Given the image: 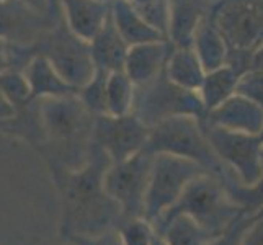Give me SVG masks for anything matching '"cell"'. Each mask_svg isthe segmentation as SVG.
<instances>
[{
    "label": "cell",
    "mask_w": 263,
    "mask_h": 245,
    "mask_svg": "<svg viewBox=\"0 0 263 245\" xmlns=\"http://www.w3.org/2000/svg\"><path fill=\"white\" fill-rule=\"evenodd\" d=\"M110 159L92 141L87 160L80 167H49L51 178L61 201V239L97 235L115 229L121 219V210L103 185Z\"/></svg>",
    "instance_id": "obj_1"
},
{
    "label": "cell",
    "mask_w": 263,
    "mask_h": 245,
    "mask_svg": "<svg viewBox=\"0 0 263 245\" xmlns=\"http://www.w3.org/2000/svg\"><path fill=\"white\" fill-rule=\"evenodd\" d=\"M208 18L228 49L226 64L242 76L263 44V0H219Z\"/></svg>",
    "instance_id": "obj_2"
},
{
    "label": "cell",
    "mask_w": 263,
    "mask_h": 245,
    "mask_svg": "<svg viewBox=\"0 0 263 245\" xmlns=\"http://www.w3.org/2000/svg\"><path fill=\"white\" fill-rule=\"evenodd\" d=\"M239 211V208L229 199L222 178L206 172L190 181L177 201L154 224V229L172 217L185 214L216 235L234 219Z\"/></svg>",
    "instance_id": "obj_3"
},
{
    "label": "cell",
    "mask_w": 263,
    "mask_h": 245,
    "mask_svg": "<svg viewBox=\"0 0 263 245\" xmlns=\"http://www.w3.org/2000/svg\"><path fill=\"white\" fill-rule=\"evenodd\" d=\"M144 149L151 154H170L193 160L221 178L228 170L208 142L201 124L193 116H174L160 121L151 128Z\"/></svg>",
    "instance_id": "obj_4"
},
{
    "label": "cell",
    "mask_w": 263,
    "mask_h": 245,
    "mask_svg": "<svg viewBox=\"0 0 263 245\" xmlns=\"http://www.w3.org/2000/svg\"><path fill=\"white\" fill-rule=\"evenodd\" d=\"M33 56L46 58L70 87L79 90L93 77L97 66L90 43L79 38L64 20L56 22L31 44Z\"/></svg>",
    "instance_id": "obj_5"
},
{
    "label": "cell",
    "mask_w": 263,
    "mask_h": 245,
    "mask_svg": "<svg viewBox=\"0 0 263 245\" xmlns=\"http://www.w3.org/2000/svg\"><path fill=\"white\" fill-rule=\"evenodd\" d=\"M133 113L147 128H154L174 116H193L199 124H203L206 118L199 92L174 84L167 77L165 69L149 84L134 88Z\"/></svg>",
    "instance_id": "obj_6"
},
{
    "label": "cell",
    "mask_w": 263,
    "mask_h": 245,
    "mask_svg": "<svg viewBox=\"0 0 263 245\" xmlns=\"http://www.w3.org/2000/svg\"><path fill=\"white\" fill-rule=\"evenodd\" d=\"M206 172V168L193 160L170 154H154L144 201V219L152 225L156 224L159 217L177 201L190 181Z\"/></svg>",
    "instance_id": "obj_7"
},
{
    "label": "cell",
    "mask_w": 263,
    "mask_h": 245,
    "mask_svg": "<svg viewBox=\"0 0 263 245\" xmlns=\"http://www.w3.org/2000/svg\"><path fill=\"white\" fill-rule=\"evenodd\" d=\"M154 154L142 149L133 157L110 163L103 177L106 193L120 206L123 217H144V201Z\"/></svg>",
    "instance_id": "obj_8"
},
{
    "label": "cell",
    "mask_w": 263,
    "mask_h": 245,
    "mask_svg": "<svg viewBox=\"0 0 263 245\" xmlns=\"http://www.w3.org/2000/svg\"><path fill=\"white\" fill-rule=\"evenodd\" d=\"M201 128L216 156L229 170L237 172V180L242 185H252L261 177L263 146L258 134L232 131L210 124H203Z\"/></svg>",
    "instance_id": "obj_9"
},
{
    "label": "cell",
    "mask_w": 263,
    "mask_h": 245,
    "mask_svg": "<svg viewBox=\"0 0 263 245\" xmlns=\"http://www.w3.org/2000/svg\"><path fill=\"white\" fill-rule=\"evenodd\" d=\"M149 133L151 128L134 113L123 116L100 115L93 118L92 141L106 154L111 163H116L141 152Z\"/></svg>",
    "instance_id": "obj_10"
},
{
    "label": "cell",
    "mask_w": 263,
    "mask_h": 245,
    "mask_svg": "<svg viewBox=\"0 0 263 245\" xmlns=\"http://www.w3.org/2000/svg\"><path fill=\"white\" fill-rule=\"evenodd\" d=\"M174 48L175 46L170 44V40L129 46L123 70L133 82L134 88L149 84L165 69Z\"/></svg>",
    "instance_id": "obj_11"
},
{
    "label": "cell",
    "mask_w": 263,
    "mask_h": 245,
    "mask_svg": "<svg viewBox=\"0 0 263 245\" xmlns=\"http://www.w3.org/2000/svg\"><path fill=\"white\" fill-rule=\"evenodd\" d=\"M203 124L258 134L263 128V110L246 97L235 93L208 113Z\"/></svg>",
    "instance_id": "obj_12"
},
{
    "label": "cell",
    "mask_w": 263,
    "mask_h": 245,
    "mask_svg": "<svg viewBox=\"0 0 263 245\" xmlns=\"http://www.w3.org/2000/svg\"><path fill=\"white\" fill-rule=\"evenodd\" d=\"M62 20L79 38L92 41L111 13V0H61Z\"/></svg>",
    "instance_id": "obj_13"
},
{
    "label": "cell",
    "mask_w": 263,
    "mask_h": 245,
    "mask_svg": "<svg viewBox=\"0 0 263 245\" xmlns=\"http://www.w3.org/2000/svg\"><path fill=\"white\" fill-rule=\"evenodd\" d=\"M128 49V43L123 40V36L118 31L110 13L103 26L90 41V51H92V58L97 69L106 72L123 70Z\"/></svg>",
    "instance_id": "obj_14"
},
{
    "label": "cell",
    "mask_w": 263,
    "mask_h": 245,
    "mask_svg": "<svg viewBox=\"0 0 263 245\" xmlns=\"http://www.w3.org/2000/svg\"><path fill=\"white\" fill-rule=\"evenodd\" d=\"M23 76L28 82L33 100L77 93V90L70 87L43 56H33L23 69Z\"/></svg>",
    "instance_id": "obj_15"
},
{
    "label": "cell",
    "mask_w": 263,
    "mask_h": 245,
    "mask_svg": "<svg viewBox=\"0 0 263 245\" xmlns=\"http://www.w3.org/2000/svg\"><path fill=\"white\" fill-rule=\"evenodd\" d=\"M111 18L128 46L167 40L134 10L128 0H111Z\"/></svg>",
    "instance_id": "obj_16"
},
{
    "label": "cell",
    "mask_w": 263,
    "mask_h": 245,
    "mask_svg": "<svg viewBox=\"0 0 263 245\" xmlns=\"http://www.w3.org/2000/svg\"><path fill=\"white\" fill-rule=\"evenodd\" d=\"M192 43H193V51L196 52L204 74L219 69L226 64L228 49H226V44L221 38V34L217 33L210 18H201V22L198 23L193 33Z\"/></svg>",
    "instance_id": "obj_17"
},
{
    "label": "cell",
    "mask_w": 263,
    "mask_h": 245,
    "mask_svg": "<svg viewBox=\"0 0 263 245\" xmlns=\"http://www.w3.org/2000/svg\"><path fill=\"white\" fill-rule=\"evenodd\" d=\"M167 77L186 90H199L204 79V70L196 52L190 48H174L165 64Z\"/></svg>",
    "instance_id": "obj_18"
},
{
    "label": "cell",
    "mask_w": 263,
    "mask_h": 245,
    "mask_svg": "<svg viewBox=\"0 0 263 245\" xmlns=\"http://www.w3.org/2000/svg\"><path fill=\"white\" fill-rule=\"evenodd\" d=\"M156 232L167 245H206L214 237V234L206 231L185 214L172 217L167 222L156 228Z\"/></svg>",
    "instance_id": "obj_19"
},
{
    "label": "cell",
    "mask_w": 263,
    "mask_h": 245,
    "mask_svg": "<svg viewBox=\"0 0 263 245\" xmlns=\"http://www.w3.org/2000/svg\"><path fill=\"white\" fill-rule=\"evenodd\" d=\"M239 77L240 76L237 72L228 64L216 70L206 72L203 84L199 87V97H201L206 115L234 93Z\"/></svg>",
    "instance_id": "obj_20"
},
{
    "label": "cell",
    "mask_w": 263,
    "mask_h": 245,
    "mask_svg": "<svg viewBox=\"0 0 263 245\" xmlns=\"http://www.w3.org/2000/svg\"><path fill=\"white\" fill-rule=\"evenodd\" d=\"M261 160H263V149H261ZM222 183L226 192H228L229 199L239 210L247 213L263 211V174L255 183L242 185L239 180H234L228 168L222 177Z\"/></svg>",
    "instance_id": "obj_21"
},
{
    "label": "cell",
    "mask_w": 263,
    "mask_h": 245,
    "mask_svg": "<svg viewBox=\"0 0 263 245\" xmlns=\"http://www.w3.org/2000/svg\"><path fill=\"white\" fill-rule=\"evenodd\" d=\"M134 85L124 70L110 72L106 82V115L123 116L133 113Z\"/></svg>",
    "instance_id": "obj_22"
},
{
    "label": "cell",
    "mask_w": 263,
    "mask_h": 245,
    "mask_svg": "<svg viewBox=\"0 0 263 245\" xmlns=\"http://www.w3.org/2000/svg\"><path fill=\"white\" fill-rule=\"evenodd\" d=\"M110 72L97 69L93 77L77 90V97L93 116L106 115V82Z\"/></svg>",
    "instance_id": "obj_23"
},
{
    "label": "cell",
    "mask_w": 263,
    "mask_h": 245,
    "mask_svg": "<svg viewBox=\"0 0 263 245\" xmlns=\"http://www.w3.org/2000/svg\"><path fill=\"white\" fill-rule=\"evenodd\" d=\"M115 229L123 245H151L156 235L154 225L144 217H121Z\"/></svg>",
    "instance_id": "obj_24"
},
{
    "label": "cell",
    "mask_w": 263,
    "mask_h": 245,
    "mask_svg": "<svg viewBox=\"0 0 263 245\" xmlns=\"http://www.w3.org/2000/svg\"><path fill=\"white\" fill-rule=\"evenodd\" d=\"M261 213L263 211L247 213V211L240 210L237 214H235L234 219L226 225L219 234H216L206 245H240L243 235H246V232L253 224V221H255Z\"/></svg>",
    "instance_id": "obj_25"
},
{
    "label": "cell",
    "mask_w": 263,
    "mask_h": 245,
    "mask_svg": "<svg viewBox=\"0 0 263 245\" xmlns=\"http://www.w3.org/2000/svg\"><path fill=\"white\" fill-rule=\"evenodd\" d=\"M0 88L10 100L12 105L20 110L33 102L28 82H26L23 72L20 70H5L0 72Z\"/></svg>",
    "instance_id": "obj_26"
},
{
    "label": "cell",
    "mask_w": 263,
    "mask_h": 245,
    "mask_svg": "<svg viewBox=\"0 0 263 245\" xmlns=\"http://www.w3.org/2000/svg\"><path fill=\"white\" fill-rule=\"evenodd\" d=\"M128 2L151 26L167 36L168 0H128Z\"/></svg>",
    "instance_id": "obj_27"
},
{
    "label": "cell",
    "mask_w": 263,
    "mask_h": 245,
    "mask_svg": "<svg viewBox=\"0 0 263 245\" xmlns=\"http://www.w3.org/2000/svg\"><path fill=\"white\" fill-rule=\"evenodd\" d=\"M33 58L30 44H16L0 38V72L5 70H20L26 67V64Z\"/></svg>",
    "instance_id": "obj_28"
},
{
    "label": "cell",
    "mask_w": 263,
    "mask_h": 245,
    "mask_svg": "<svg viewBox=\"0 0 263 245\" xmlns=\"http://www.w3.org/2000/svg\"><path fill=\"white\" fill-rule=\"evenodd\" d=\"M234 93L246 97L263 110V72L249 69L239 77Z\"/></svg>",
    "instance_id": "obj_29"
},
{
    "label": "cell",
    "mask_w": 263,
    "mask_h": 245,
    "mask_svg": "<svg viewBox=\"0 0 263 245\" xmlns=\"http://www.w3.org/2000/svg\"><path fill=\"white\" fill-rule=\"evenodd\" d=\"M66 240H70L76 245H123L116 229L105 231V232L97 234V235H79V237H69Z\"/></svg>",
    "instance_id": "obj_30"
},
{
    "label": "cell",
    "mask_w": 263,
    "mask_h": 245,
    "mask_svg": "<svg viewBox=\"0 0 263 245\" xmlns=\"http://www.w3.org/2000/svg\"><path fill=\"white\" fill-rule=\"evenodd\" d=\"M240 245H263V213L253 221Z\"/></svg>",
    "instance_id": "obj_31"
},
{
    "label": "cell",
    "mask_w": 263,
    "mask_h": 245,
    "mask_svg": "<svg viewBox=\"0 0 263 245\" xmlns=\"http://www.w3.org/2000/svg\"><path fill=\"white\" fill-rule=\"evenodd\" d=\"M15 115H16V108L12 105L10 100H8L7 95L2 92V88H0V123L12 120Z\"/></svg>",
    "instance_id": "obj_32"
},
{
    "label": "cell",
    "mask_w": 263,
    "mask_h": 245,
    "mask_svg": "<svg viewBox=\"0 0 263 245\" xmlns=\"http://www.w3.org/2000/svg\"><path fill=\"white\" fill-rule=\"evenodd\" d=\"M20 2L23 5H26L28 8H31V10H34V12L48 15V0H20Z\"/></svg>",
    "instance_id": "obj_33"
},
{
    "label": "cell",
    "mask_w": 263,
    "mask_h": 245,
    "mask_svg": "<svg viewBox=\"0 0 263 245\" xmlns=\"http://www.w3.org/2000/svg\"><path fill=\"white\" fill-rule=\"evenodd\" d=\"M48 15L52 22H59L62 20V13H61V0H48Z\"/></svg>",
    "instance_id": "obj_34"
},
{
    "label": "cell",
    "mask_w": 263,
    "mask_h": 245,
    "mask_svg": "<svg viewBox=\"0 0 263 245\" xmlns=\"http://www.w3.org/2000/svg\"><path fill=\"white\" fill-rule=\"evenodd\" d=\"M250 69H255V70H261L263 72V44H261V46L255 52L252 54Z\"/></svg>",
    "instance_id": "obj_35"
},
{
    "label": "cell",
    "mask_w": 263,
    "mask_h": 245,
    "mask_svg": "<svg viewBox=\"0 0 263 245\" xmlns=\"http://www.w3.org/2000/svg\"><path fill=\"white\" fill-rule=\"evenodd\" d=\"M151 245H167L165 242H164V239L160 237V235L156 232V235H154V239H152V243Z\"/></svg>",
    "instance_id": "obj_36"
},
{
    "label": "cell",
    "mask_w": 263,
    "mask_h": 245,
    "mask_svg": "<svg viewBox=\"0 0 263 245\" xmlns=\"http://www.w3.org/2000/svg\"><path fill=\"white\" fill-rule=\"evenodd\" d=\"M56 245H76V243H72L70 240H66V239H61V242L56 243Z\"/></svg>",
    "instance_id": "obj_37"
},
{
    "label": "cell",
    "mask_w": 263,
    "mask_h": 245,
    "mask_svg": "<svg viewBox=\"0 0 263 245\" xmlns=\"http://www.w3.org/2000/svg\"><path fill=\"white\" fill-rule=\"evenodd\" d=\"M258 138H260V142H261V146H263V128H261V131L258 133Z\"/></svg>",
    "instance_id": "obj_38"
},
{
    "label": "cell",
    "mask_w": 263,
    "mask_h": 245,
    "mask_svg": "<svg viewBox=\"0 0 263 245\" xmlns=\"http://www.w3.org/2000/svg\"><path fill=\"white\" fill-rule=\"evenodd\" d=\"M103 2H110V0H103Z\"/></svg>",
    "instance_id": "obj_39"
}]
</instances>
